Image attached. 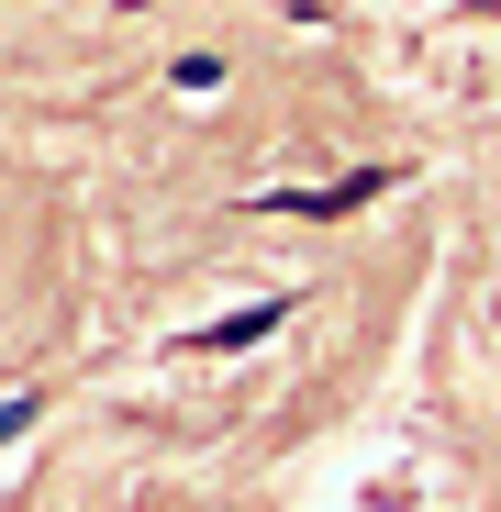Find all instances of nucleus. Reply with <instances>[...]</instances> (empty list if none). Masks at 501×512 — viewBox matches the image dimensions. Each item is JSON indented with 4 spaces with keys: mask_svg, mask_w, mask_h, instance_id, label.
Masks as SVG:
<instances>
[{
    "mask_svg": "<svg viewBox=\"0 0 501 512\" xmlns=\"http://www.w3.org/2000/svg\"><path fill=\"white\" fill-rule=\"evenodd\" d=\"M279 323H290V301H245V312L201 323V346H212V357H234V346H257V334H279Z\"/></svg>",
    "mask_w": 501,
    "mask_h": 512,
    "instance_id": "f257e3e1",
    "label": "nucleus"
},
{
    "mask_svg": "<svg viewBox=\"0 0 501 512\" xmlns=\"http://www.w3.org/2000/svg\"><path fill=\"white\" fill-rule=\"evenodd\" d=\"M23 423H34V401H0V446H12V435H23Z\"/></svg>",
    "mask_w": 501,
    "mask_h": 512,
    "instance_id": "f03ea898",
    "label": "nucleus"
}]
</instances>
